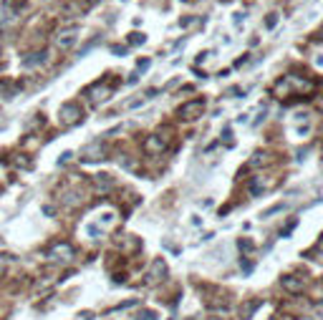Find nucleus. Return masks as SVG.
Instances as JSON below:
<instances>
[{
	"mask_svg": "<svg viewBox=\"0 0 323 320\" xmlns=\"http://www.w3.org/2000/svg\"><path fill=\"white\" fill-rule=\"evenodd\" d=\"M86 157V161H96V159H104V149H101V144L96 141V144H91V146H86V152H83Z\"/></svg>",
	"mask_w": 323,
	"mask_h": 320,
	"instance_id": "nucleus-8",
	"label": "nucleus"
},
{
	"mask_svg": "<svg viewBox=\"0 0 323 320\" xmlns=\"http://www.w3.org/2000/svg\"><path fill=\"white\" fill-rule=\"evenodd\" d=\"M202 111H205V101H202V98L187 101V103L179 106V119H184V121H195L197 116H202Z\"/></svg>",
	"mask_w": 323,
	"mask_h": 320,
	"instance_id": "nucleus-6",
	"label": "nucleus"
},
{
	"mask_svg": "<svg viewBox=\"0 0 323 320\" xmlns=\"http://www.w3.org/2000/svg\"><path fill=\"white\" fill-rule=\"evenodd\" d=\"M265 157H268V154H260V152H257V154L250 159V166H260V164H265V161H268Z\"/></svg>",
	"mask_w": 323,
	"mask_h": 320,
	"instance_id": "nucleus-12",
	"label": "nucleus"
},
{
	"mask_svg": "<svg viewBox=\"0 0 323 320\" xmlns=\"http://www.w3.org/2000/svg\"><path fill=\"white\" fill-rule=\"evenodd\" d=\"M58 121H61L63 126H76V124L83 121V109H81L76 101H66V103L58 109Z\"/></svg>",
	"mask_w": 323,
	"mask_h": 320,
	"instance_id": "nucleus-2",
	"label": "nucleus"
},
{
	"mask_svg": "<svg viewBox=\"0 0 323 320\" xmlns=\"http://www.w3.org/2000/svg\"><path fill=\"white\" fill-rule=\"evenodd\" d=\"M76 40H78V28L73 26V28H63V31H58L56 38H53V43H56V48H61V51H71Z\"/></svg>",
	"mask_w": 323,
	"mask_h": 320,
	"instance_id": "nucleus-5",
	"label": "nucleus"
},
{
	"mask_svg": "<svg viewBox=\"0 0 323 320\" xmlns=\"http://www.w3.org/2000/svg\"><path fill=\"white\" fill-rule=\"evenodd\" d=\"M283 288L298 292V290H303V283H300V280H293V277H283Z\"/></svg>",
	"mask_w": 323,
	"mask_h": 320,
	"instance_id": "nucleus-11",
	"label": "nucleus"
},
{
	"mask_svg": "<svg viewBox=\"0 0 323 320\" xmlns=\"http://www.w3.org/2000/svg\"><path fill=\"white\" fill-rule=\"evenodd\" d=\"M154 318H157V315H154L152 310H142V313L137 315V320H154Z\"/></svg>",
	"mask_w": 323,
	"mask_h": 320,
	"instance_id": "nucleus-15",
	"label": "nucleus"
},
{
	"mask_svg": "<svg viewBox=\"0 0 323 320\" xmlns=\"http://www.w3.org/2000/svg\"><path fill=\"white\" fill-rule=\"evenodd\" d=\"M313 89H316V83L308 81V78H300V76H286L283 81H278L275 94H278V96H288L290 91H295V94H311Z\"/></svg>",
	"mask_w": 323,
	"mask_h": 320,
	"instance_id": "nucleus-1",
	"label": "nucleus"
},
{
	"mask_svg": "<svg viewBox=\"0 0 323 320\" xmlns=\"http://www.w3.org/2000/svg\"><path fill=\"white\" fill-rule=\"evenodd\" d=\"M111 91H114V86L109 81H96V83H91L89 89H86L83 94H86V98L91 101V106H99V103H104L106 98L111 96Z\"/></svg>",
	"mask_w": 323,
	"mask_h": 320,
	"instance_id": "nucleus-3",
	"label": "nucleus"
},
{
	"mask_svg": "<svg viewBox=\"0 0 323 320\" xmlns=\"http://www.w3.org/2000/svg\"><path fill=\"white\" fill-rule=\"evenodd\" d=\"M144 40H146V38H144L142 33H132V35H129V43H132V46H142Z\"/></svg>",
	"mask_w": 323,
	"mask_h": 320,
	"instance_id": "nucleus-13",
	"label": "nucleus"
},
{
	"mask_svg": "<svg viewBox=\"0 0 323 320\" xmlns=\"http://www.w3.org/2000/svg\"><path fill=\"white\" fill-rule=\"evenodd\" d=\"M164 146H167V141H162V136H149L146 144H144V149H146L149 154H162Z\"/></svg>",
	"mask_w": 323,
	"mask_h": 320,
	"instance_id": "nucleus-7",
	"label": "nucleus"
},
{
	"mask_svg": "<svg viewBox=\"0 0 323 320\" xmlns=\"http://www.w3.org/2000/svg\"><path fill=\"white\" fill-rule=\"evenodd\" d=\"M48 260H53V262H71L73 260L71 242H53L51 250H48Z\"/></svg>",
	"mask_w": 323,
	"mask_h": 320,
	"instance_id": "nucleus-4",
	"label": "nucleus"
},
{
	"mask_svg": "<svg viewBox=\"0 0 323 320\" xmlns=\"http://www.w3.org/2000/svg\"><path fill=\"white\" fill-rule=\"evenodd\" d=\"M15 91H18L15 83H10L8 78L0 81V94H3V98H13V96H15Z\"/></svg>",
	"mask_w": 323,
	"mask_h": 320,
	"instance_id": "nucleus-9",
	"label": "nucleus"
},
{
	"mask_svg": "<svg viewBox=\"0 0 323 320\" xmlns=\"http://www.w3.org/2000/svg\"><path fill=\"white\" fill-rule=\"evenodd\" d=\"M0 51H3V35H0Z\"/></svg>",
	"mask_w": 323,
	"mask_h": 320,
	"instance_id": "nucleus-20",
	"label": "nucleus"
},
{
	"mask_svg": "<svg viewBox=\"0 0 323 320\" xmlns=\"http://www.w3.org/2000/svg\"><path fill=\"white\" fill-rule=\"evenodd\" d=\"M240 250H252V242H248V240H240Z\"/></svg>",
	"mask_w": 323,
	"mask_h": 320,
	"instance_id": "nucleus-17",
	"label": "nucleus"
},
{
	"mask_svg": "<svg viewBox=\"0 0 323 320\" xmlns=\"http://www.w3.org/2000/svg\"><path fill=\"white\" fill-rule=\"evenodd\" d=\"M15 166H31V159H23V154H15Z\"/></svg>",
	"mask_w": 323,
	"mask_h": 320,
	"instance_id": "nucleus-14",
	"label": "nucleus"
},
{
	"mask_svg": "<svg viewBox=\"0 0 323 320\" xmlns=\"http://www.w3.org/2000/svg\"><path fill=\"white\" fill-rule=\"evenodd\" d=\"M94 184H96L99 192H109V189H111V179H109V174H96Z\"/></svg>",
	"mask_w": 323,
	"mask_h": 320,
	"instance_id": "nucleus-10",
	"label": "nucleus"
},
{
	"mask_svg": "<svg viewBox=\"0 0 323 320\" xmlns=\"http://www.w3.org/2000/svg\"><path fill=\"white\" fill-rule=\"evenodd\" d=\"M275 23H278V13H270L268 20H265V26H268V28H275Z\"/></svg>",
	"mask_w": 323,
	"mask_h": 320,
	"instance_id": "nucleus-16",
	"label": "nucleus"
},
{
	"mask_svg": "<svg viewBox=\"0 0 323 320\" xmlns=\"http://www.w3.org/2000/svg\"><path fill=\"white\" fill-rule=\"evenodd\" d=\"M86 3H91V5H94V3H101V0H86Z\"/></svg>",
	"mask_w": 323,
	"mask_h": 320,
	"instance_id": "nucleus-19",
	"label": "nucleus"
},
{
	"mask_svg": "<svg viewBox=\"0 0 323 320\" xmlns=\"http://www.w3.org/2000/svg\"><path fill=\"white\" fill-rule=\"evenodd\" d=\"M111 51H114V53H119V56H124V53H126V48H121V46H114Z\"/></svg>",
	"mask_w": 323,
	"mask_h": 320,
	"instance_id": "nucleus-18",
	"label": "nucleus"
}]
</instances>
